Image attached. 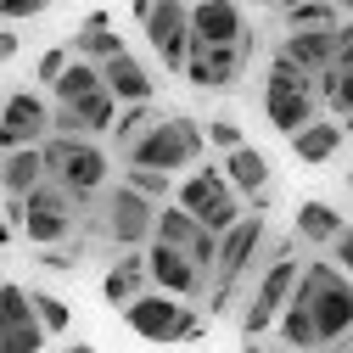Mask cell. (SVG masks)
<instances>
[{"mask_svg":"<svg viewBox=\"0 0 353 353\" xmlns=\"http://www.w3.org/2000/svg\"><path fill=\"white\" fill-rule=\"evenodd\" d=\"M292 241L297 236H275L258 258V281L241 303V336L247 342H263V331H275L297 297V286H303V258H292Z\"/></svg>","mask_w":353,"mask_h":353,"instance_id":"1","label":"cell"},{"mask_svg":"<svg viewBox=\"0 0 353 353\" xmlns=\"http://www.w3.org/2000/svg\"><path fill=\"white\" fill-rule=\"evenodd\" d=\"M202 152H208V123H196L185 112H163V123L123 157V168H152L174 180V174H196Z\"/></svg>","mask_w":353,"mask_h":353,"instance_id":"2","label":"cell"},{"mask_svg":"<svg viewBox=\"0 0 353 353\" xmlns=\"http://www.w3.org/2000/svg\"><path fill=\"white\" fill-rule=\"evenodd\" d=\"M263 112H270V123L281 129V135H303L308 123L325 118V101H320V79H308L303 68L292 62H270V79H263Z\"/></svg>","mask_w":353,"mask_h":353,"instance_id":"3","label":"cell"},{"mask_svg":"<svg viewBox=\"0 0 353 353\" xmlns=\"http://www.w3.org/2000/svg\"><path fill=\"white\" fill-rule=\"evenodd\" d=\"M297 297L308 303V314H314L325 347H336V342L353 331V281L336 270L331 258L303 263V286H297Z\"/></svg>","mask_w":353,"mask_h":353,"instance_id":"4","label":"cell"},{"mask_svg":"<svg viewBox=\"0 0 353 353\" xmlns=\"http://www.w3.org/2000/svg\"><path fill=\"white\" fill-rule=\"evenodd\" d=\"M157 202H146L141 191H129L123 180L101 196V208L90 213V230L96 236H107L118 252H141V247H152L157 241Z\"/></svg>","mask_w":353,"mask_h":353,"instance_id":"5","label":"cell"},{"mask_svg":"<svg viewBox=\"0 0 353 353\" xmlns=\"http://www.w3.org/2000/svg\"><path fill=\"white\" fill-rule=\"evenodd\" d=\"M79 219H84V202H79L73 191H62L57 180H46L34 196H23V236H28V247H34V252L73 247Z\"/></svg>","mask_w":353,"mask_h":353,"instance_id":"6","label":"cell"},{"mask_svg":"<svg viewBox=\"0 0 353 353\" xmlns=\"http://www.w3.org/2000/svg\"><path fill=\"white\" fill-rule=\"evenodd\" d=\"M174 208H185L202 230L213 236H230L241 219H247V202L236 196V185L225 180V168H196L180 180V196H174Z\"/></svg>","mask_w":353,"mask_h":353,"instance_id":"7","label":"cell"},{"mask_svg":"<svg viewBox=\"0 0 353 353\" xmlns=\"http://www.w3.org/2000/svg\"><path fill=\"white\" fill-rule=\"evenodd\" d=\"M123 325L135 331V336H146V342H157V347L196 342V336H202V314H196L191 303L168 297V292H146L141 303H129V308H123Z\"/></svg>","mask_w":353,"mask_h":353,"instance_id":"8","label":"cell"},{"mask_svg":"<svg viewBox=\"0 0 353 353\" xmlns=\"http://www.w3.org/2000/svg\"><path fill=\"white\" fill-rule=\"evenodd\" d=\"M46 163H51V180L62 191H73L84 208L96 202V191L107 185V152L96 141H73V135H51L46 141Z\"/></svg>","mask_w":353,"mask_h":353,"instance_id":"9","label":"cell"},{"mask_svg":"<svg viewBox=\"0 0 353 353\" xmlns=\"http://www.w3.org/2000/svg\"><path fill=\"white\" fill-rule=\"evenodd\" d=\"M135 23L146 28V46L157 51V62H163L168 73H185L191 46H196L191 6H180V0H152V6H135Z\"/></svg>","mask_w":353,"mask_h":353,"instance_id":"10","label":"cell"},{"mask_svg":"<svg viewBox=\"0 0 353 353\" xmlns=\"http://www.w3.org/2000/svg\"><path fill=\"white\" fill-rule=\"evenodd\" d=\"M51 135H57V107L34 90H12L6 107H0V141H6V152L46 146Z\"/></svg>","mask_w":353,"mask_h":353,"instance_id":"11","label":"cell"},{"mask_svg":"<svg viewBox=\"0 0 353 353\" xmlns=\"http://www.w3.org/2000/svg\"><path fill=\"white\" fill-rule=\"evenodd\" d=\"M146 263H152V286L168 292V297H180V303H196V297L213 292V275L202 270V263H191L185 252H174V247H163V241L146 247Z\"/></svg>","mask_w":353,"mask_h":353,"instance_id":"12","label":"cell"},{"mask_svg":"<svg viewBox=\"0 0 353 353\" xmlns=\"http://www.w3.org/2000/svg\"><path fill=\"white\" fill-rule=\"evenodd\" d=\"M252 62V39L247 46H191V62H185V79L196 84V90H230V84L247 73Z\"/></svg>","mask_w":353,"mask_h":353,"instance_id":"13","label":"cell"},{"mask_svg":"<svg viewBox=\"0 0 353 353\" xmlns=\"http://www.w3.org/2000/svg\"><path fill=\"white\" fill-rule=\"evenodd\" d=\"M157 241H163V247H174V252H185L191 263H202V270L213 275V263H219V236H213V230H202L185 208H174V202H168V208L157 213Z\"/></svg>","mask_w":353,"mask_h":353,"instance_id":"14","label":"cell"},{"mask_svg":"<svg viewBox=\"0 0 353 353\" xmlns=\"http://www.w3.org/2000/svg\"><path fill=\"white\" fill-rule=\"evenodd\" d=\"M347 23V17H342ZM336 23V28H342ZM336 28H308V34H286L281 39V62H292V68H303L308 79H325V73H336Z\"/></svg>","mask_w":353,"mask_h":353,"instance_id":"15","label":"cell"},{"mask_svg":"<svg viewBox=\"0 0 353 353\" xmlns=\"http://www.w3.org/2000/svg\"><path fill=\"white\" fill-rule=\"evenodd\" d=\"M191 28L202 46H247L252 28H247V12L230 6V0H202V6H191Z\"/></svg>","mask_w":353,"mask_h":353,"instance_id":"16","label":"cell"},{"mask_svg":"<svg viewBox=\"0 0 353 353\" xmlns=\"http://www.w3.org/2000/svg\"><path fill=\"white\" fill-rule=\"evenodd\" d=\"M146 292H157V286H152V263H146V252H118V258H112V270L101 275V297L123 314V308H129V303H141Z\"/></svg>","mask_w":353,"mask_h":353,"instance_id":"17","label":"cell"},{"mask_svg":"<svg viewBox=\"0 0 353 353\" xmlns=\"http://www.w3.org/2000/svg\"><path fill=\"white\" fill-rule=\"evenodd\" d=\"M68 51L79 57V62H112V57H123V34H112V17L107 12H90L79 23V34L68 39Z\"/></svg>","mask_w":353,"mask_h":353,"instance_id":"18","label":"cell"},{"mask_svg":"<svg viewBox=\"0 0 353 353\" xmlns=\"http://www.w3.org/2000/svg\"><path fill=\"white\" fill-rule=\"evenodd\" d=\"M101 79H107V90L118 96V107H141V101H152V73L141 68V57H112V62H101Z\"/></svg>","mask_w":353,"mask_h":353,"instance_id":"19","label":"cell"},{"mask_svg":"<svg viewBox=\"0 0 353 353\" xmlns=\"http://www.w3.org/2000/svg\"><path fill=\"white\" fill-rule=\"evenodd\" d=\"M0 180H6V196H34L39 185L51 180V163H46V146H28V152H6V168H0Z\"/></svg>","mask_w":353,"mask_h":353,"instance_id":"20","label":"cell"},{"mask_svg":"<svg viewBox=\"0 0 353 353\" xmlns=\"http://www.w3.org/2000/svg\"><path fill=\"white\" fill-rule=\"evenodd\" d=\"M342 230H347V219H342L331 202H303V208H297V219H292V236H297V241H308V247H336V241H342Z\"/></svg>","mask_w":353,"mask_h":353,"instance_id":"21","label":"cell"},{"mask_svg":"<svg viewBox=\"0 0 353 353\" xmlns=\"http://www.w3.org/2000/svg\"><path fill=\"white\" fill-rule=\"evenodd\" d=\"M342 141H347V129H342L336 118H320V123H308L303 135H292V157H297L303 168H320V163H331V157L342 152Z\"/></svg>","mask_w":353,"mask_h":353,"instance_id":"22","label":"cell"},{"mask_svg":"<svg viewBox=\"0 0 353 353\" xmlns=\"http://www.w3.org/2000/svg\"><path fill=\"white\" fill-rule=\"evenodd\" d=\"M225 180L236 185V196H241V202L263 196V191H270V157H263L258 146H241V152H230V157H225Z\"/></svg>","mask_w":353,"mask_h":353,"instance_id":"23","label":"cell"},{"mask_svg":"<svg viewBox=\"0 0 353 353\" xmlns=\"http://www.w3.org/2000/svg\"><path fill=\"white\" fill-rule=\"evenodd\" d=\"M275 336H281V347H292V353H325L320 325H314V314H308V303H303V297H292V308L281 314Z\"/></svg>","mask_w":353,"mask_h":353,"instance_id":"24","label":"cell"},{"mask_svg":"<svg viewBox=\"0 0 353 353\" xmlns=\"http://www.w3.org/2000/svg\"><path fill=\"white\" fill-rule=\"evenodd\" d=\"M281 12V23H286V34H308V28H336L347 12L342 6H331V0H286V6H275Z\"/></svg>","mask_w":353,"mask_h":353,"instance_id":"25","label":"cell"},{"mask_svg":"<svg viewBox=\"0 0 353 353\" xmlns=\"http://www.w3.org/2000/svg\"><path fill=\"white\" fill-rule=\"evenodd\" d=\"M157 123H163V112H157L152 101L123 107V118H118V129H112V141H118V146H123V157H129V152H135V146L152 135V129H157Z\"/></svg>","mask_w":353,"mask_h":353,"instance_id":"26","label":"cell"},{"mask_svg":"<svg viewBox=\"0 0 353 353\" xmlns=\"http://www.w3.org/2000/svg\"><path fill=\"white\" fill-rule=\"evenodd\" d=\"M123 185H129V191H141V196L157 202V208H168L174 196H180V180H168V174H152V168H123Z\"/></svg>","mask_w":353,"mask_h":353,"instance_id":"27","label":"cell"},{"mask_svg":"<svg viewBox=\"0 0 353 353\" xmlns=\"http://www.w3.org/2000/svg\"><path fill=\"white\" fill-rule=\"evenodd\" d=\"M46 342H51V331L39 325V314L23 325H0V353H39Z\"/></svg>","mask_w":353,"mask_h":353,"instance_id":"28","label":"cell"},{"mask_svg":"<svg viewBox=\"0 0 353 353\" xmlns=\"http://www.w3.org/2000/svg\"><path fill=\"white\" fill-rule=\"evenodd\" d=\"M34 314H39V325H46L51 336H62V331L73 325V308H68V297H57V292H39V286H34Z\"/></svg>","mask_w":353,"mask_h":353,"instance_id":"29","label":"cell"},{"mask_svg":"<svg viewBox=\"0 0 353 353\" xmlns=\"http://www.w3.org/2000/svg\"><path fill=\"white\" fill-rule=\"evenodd\" d=\"M68 68H73V51H68V46H51L46 57L34 62V79L46 84V90H57V84H62V73H68Z\"/></svg>","mask_w":353,"mask_h":353,"instance_id":"30","label":"cell"},{"mask_svg":"<svg viewBox=\"0 0 353 353\" xmlns=\"http://www.w3.org/2000/svg\"><path fill=\"white\" fill-rule=\"evenodd\" d=\"M208 146L230 157V152L247 146V135H241V123H236V118H213V123H208Z\"/></svg>","mask_w":353,"mask_h":353,"instance_id":"31","label":"cell"},{"mask_svg":"<svg viewBox=\"0 0 353 353\" xmlns=\"http://www.w3.org/2000/svg\"><path fill=\"white\" fill-rule=\"evenodd\" d=\"M51 0H0V12H6V23H23V17H46Z\"/></svg>","mask_w":353,"mask_h":353,"instance_id":"32","label":"cell"},{"mask_svg":"<svg viewBox=\"0 0 353 353\" xmlns=\"http://www.w3.org/2000/svg\"><path fill=\"white\" fill-rule=\"evenodd\" d=\"M331 112L347 118V129H353V73H336V101H331Z\"/></svg>","mask_w":353,"mask_h":353,"instance_id":"33","label":"cell"},{"mask_svg":"<svg viewBox=\"0 0 353 353\" xmlns=\"http://www.w3.org/2000/svg\"><path fill=\"white\" fill-rule=\"evenodd\" d=\"M39 263L57 270V275H68V270H79V247H51V252H39Z\"/></svg>","mask_w":353,"mask_h":353,"instance_id":"34","label":"cell"},{"mask_svg":"<svg viewBox=\"0 0 353 353\" xmlns=\"http://www.w3.org/2000/svg\"><path fill=\"white\" fill-rule=\"evenodd\" d=\"M336 73H353V17L336 28Z\"/></svg>","mask_w":353,"mask_h":353,"instance_id":"35","label":"cell"},{"mask_svg":"<svg viewBox=\"0 0 353 353\" xmlns=\"http://www.w3.org/2000/svg\"><path fill=\"white\" fill-rule=\"evenodd\" d=\"M331 263H336V270L353 281V225H347V230H342V241L331 247Z\"/></svg>","mask_w":353,"mask_h":353,"instance_id":"36","label":"cell"},{"mask_svg":"<svg viewBox=\"0 0 353 353\" xmlns=\"http://www.w3.org/2000/svg\"><path fill=\"white\" fill-rule=\"evenodd\" d=\"M0 57H6V62L17 57V28H6V34H0Z\"/></svg>","mask_w":353,"mask_h":353,"instance_id":"37","label":"cell"},{"mask_svg":"<svg viewBox=\"0 0 353 353\" xmlns=\"http://www.w3.org/2000/svg\"><path fill=\"white\" fill-rule=\"evenodd\" d=\"M247 353H292V347H263V342H247Z\"/></svg>","mask_w":353,"mask_h":353,"instance_id":"38","label":"cell"},{"mask_svg":"<svg viewBox=\"0 0 353 353\" xmlns=\"http://www.w3.org/2000/svg\"><path fill=\"white\" fill-rule=\"evenodd\" d=\"M325 353H353V331H347V336H342L336 347H325Z\"/></svg>","mask_w":353,"mask_h":353,"instance_id":"39","label":"cell"},{"mask_svg":"<svg viewBox=\"0 0 353 353\" xmlns=\"http://www.w3.org/2000/svg\"><path fill=\"white\" fill-rule=\"evenodd\" d=\"M62 353H96V347H90V342H68Z\"/></svg>","mask_w":353,"mask_h":353,"instance_id":"40","label":"cell"}]
</instances>
